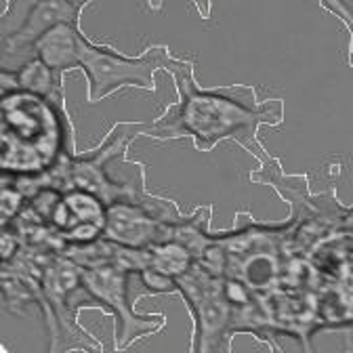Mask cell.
I'll return each instance as SVG.
<instances>
[{"label": "cell", "mask_w": 353, "mask_h": 353, "mask_svg": "<svg viewBox=\"0 0 353 353\" xmlns=\"http://www.w3.org/2000/svg\"><path fill=\"white\" fill-rule=\"evenodd\" d=\"M166 72L174 80L176 101L152 122H143L137 137L156 141L192 139L196 150L212 152L219 143L236 141L259 164L272 154L259 139L261 126L284 124V99L259 101L252 84L204 88L196 80V59L172 55Z\"/></svg>", "instance_id": "6da1fadb"}, {"label": "cell", "mask_w": 353, "mask_h": 353, "mask_svg": "<svg viewBox=\"0 0 353 353\" xmlns=\"http://www.w3.org/2000/svg\"><path fill=\"white\" fill-rule=\"evenodd\" d=\"M172 53L166 44H148L128 57L112 44H97L84 32L80 36V72L86 78V101L99 103L122 88H139L156 95V74L166 72Z\"/></svg>", "instance_id": "7a4b0ae2"}, {"label": "cell", "mask_w": 353, "mask_h": 353, "mask_svg": "<svg viewBox=\"0 0 353 353\" xmlns=\"http://www.w3.org/2000/svg\"><path fill=\"white\" fill-rule=\"evenodd\" d=\"M176 288L185 299L194 320L192 351L228 349L232 339V303L223 282L196 261L194 268L176 278Z\"/></svg>", "instance_id": "3957f363"}, {"label": "cell", "mask_w": 353, "mask_h": 353, "mask_svg": "<svg viewBox=\"0 0 353 353\" xmlns=\"http://www.w3.org/2000/svg\"><path fill=\"white\" fill-rule=\"evenodd\" d=\"M82 282L114 316V349H128L137 339L152 336L166 326V318L162 314H145L137 316L132 312V301L128 294V272L114 268V265H101V268H80Z\"/></svg>", "instance_id": "277c9868"}, {"label": "cell", "mask_w": 353, "mask_h": 353, "mask_svg": "<svg viewBox=\"0 0 353 353\" xmlns=\"http://www.w3.org/2000/svg\"><path fill=\"white\" fill-rule=\"evenodd\" d=\"M174 221L176 219H166L141 202L116 200L108 204L103 236L122 246L148 248L156 242L170 240Z\"/></svg>", "instance_id": "5b68a950"}, {"label": "cell", "mask_w": 353, "mask_h": 353, "mask_svg": "<svg viewBox=\"0 0 353 353\" xmlns=\"http://www.w3.org/2000/svg\"><path fill=\"white\" fill-rule=\"evenodd\" d=\"M80 19L82 11L76 9L70 0H44L30 13V17L13 36L0 40V51H3L0 68L5 72H17L26 61L34 57V44L42 34H47L59 23L80 26Z\"/></svg>", "instance_id": "8992f818"}, {"label": "cell", "mask_w": 353, "mask_h": 353, "mask_svg": "<svg viewBox=\"0 0 353 353\" xmlns=\"http://www.w3.org/2000/svg\"><path fill=\"white\" fill-rule=\"evenodd\" d=\"M80 36L78 23H59L42 34L34 44V57H40L57 76L80 70Z\"/></svg>", "instance_id": "52a82bcc"}, {"label": "cell", "mask_w": 353, "mask_h": 353, "mask_svg": "<svg viewBox=\"0 0 353 353\" xmlns=\"http://www.w3.org/2000/svg\"><path fill=\"white\" fill-rule=\"evenodd\" d=\"M15 78H17V88H19V91H28V93L40 95L44 99L57 103L59 108L68 110V105H65V91H63V78L57 76L40 57H32L30 61H26L15 72Z\"/></svg>", "instance_id": "ba28073f"}, {"label": "cell", "mask_w": 353, "mask_h": 353, "mask_svg": "<svg viewBox=\"0 0 353 353\" xmlns=\"http://www.w3.org/2000/svg\"><path fill=\"white\" fill-rule=\"evenodd\" d=\"M148 256L152 270L170 276L174 280L188 274L196 265V256L192 254V250L176 240H164L148 246Z\"/></svg>", "instance_id": "9c48e42d"}, {"label": "cell", "mask_w": 353, "mask_h": 353, "mask_svg": "<svg viewBox=\"0 0 353 353\" xmlns=\"http://www.w3.org/2000/svg\"><path fill=\"white\" fill-rule=\"evenodd\" d=\"M63 204L68 210V228L63 230V234L78 223H97V225L105 228L108 204L99 196L86 192V190L72 188V190L63 192Z\"/></svg>", "instance_id": "30bf717a"}, {"label": "cell", "mask_w": 353, "mask_h": 353, "mask_svg": "<svg viewBox=\"0 0 353 353\" xmlns=\"http://www.w3.org/2000/svg\"><path fill=\"white\" fill-rule=\"evenodd\" d=\"M42 3L44 0H5V11L0 17V40L13 36L30 17V13Z\"/></svg>", "instance_id": "8fae6325"}, {"label": "cell", "mask_w": 353, "mask_h": 353, "mask_svg": "<svg viewBox=\"0 0 353 353\" xmlns=\"http://www.w3.org/2000/svg\"><path fill=\"white\" fill-rule=\"evenodd\" d=\"M28 196L15 188L11 181L3 179V200H0V208H3V225H9L11 221L21 212V208L26 206Z\"/></svg>", "instance_id": "7c38bea8"}, {"label": "cell", "mask_w": 353, "mask_h": 353, "mask_svg": "<svg viewBox=\"0 0 353 353\" xmlns=\"http://www.w3.org/2000/svg\"><path fill=\"white\" fill-rule=\"evenodd\" d=\"M318 5L326 13L334 15L347 28V32H349V65L353 68V11H351V7L347 5V0H318Z\"/></svg>", "instance_id": "4fadbf2b"}, {"label": "cell", "mask_w": 353, "mask_h": 353, "mask_svg": "<svg viewBox=\"0 0 353 353\" xmlns=\"http://www.w3.org/2000/svg\"><path fill=\"white\" fill-rule=\"evenodd\" d=\"M145 3H148L150 11L156 13V11H162L164 0H145ZM192 5L198 9L202 19H210V15H212V0H192Z\"/></svg>", "instance_id": "5bb4252c"}, {"label": "cell", "mask_w": 353, "mask_h": 353, "mask_svg": "<svg viewBox=\"0 0 353 353\" xmlns=\"http://www.w3.org/2000/svg\"><path fill=\"white\" fill-rule=\"evenodd\" d=\"M70 3H72L76 9H80V11L84 13V9H86L88 5H91V3H95V0H70Z\"/></svg>", "instance_id": "9a60e30c"}]
</instances>
